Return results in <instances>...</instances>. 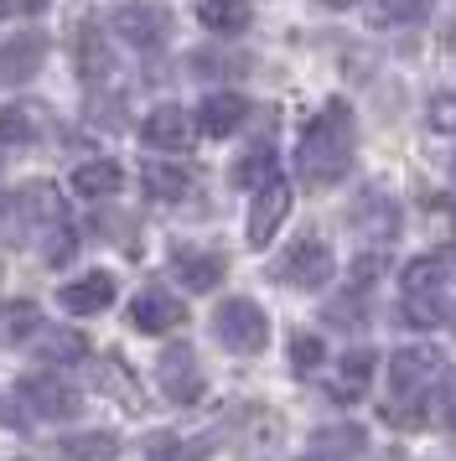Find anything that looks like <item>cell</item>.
<instances>
[{
    "instance_id": "12",
    "label": "cell",
    "mask_w": 456,
    "mask_h": 461,
    "mask_svg": "<svg viewBox=\"0 0 456 461\" xmlns=\"http://www.w3.org/2000/svg\"><path fill=\"white\" fill-rule=\"evenodd\" d=\"M141 140L150 150H187L192 140H197V125H192V114H187L182 104H161V109L145 114Z\"/></svg>"
},
{
    "instance_id": "13",
    "label": "cell",
    "mask_w": 456,
    "mask_h": 461,
    "mask_svg": "<svg viewBox=\"0 0 456 461\" xmlns=\"http://www.w3.org/2000/svg\"><path fill=\"white\" fill-rule=\"evenodd\" d=\"M171 275L182 280V291H218L228 265H223V254H213V249L177 244V249H171Z\"/></svg>"
},
{
    "instance_id": "11",
    "label": "cell",
    "mask_w": 456,
    "mask_h": 461,
    "mask_svg": "<svg viewBox=\"0 0 456 461\" xmlns=\"http://www.w3.org/2000/svg\"><path fill=\"white\" fill-rule=\"evenodd\" d=\"M332 270H337V259H332V249L322 239H301L286 254V265H280V275H286L290 285H301V291H322L332 280Z\"/></svg>"
},
{
    "instance_id": "36",
    "label": "cell",
    "mask_w": 456,
    "mask_h": 461,
    "mask_svg": "<svg viewBox=\"0 0 456 461\" xmlns=\"http://www.w3.org/2000/svg\"><path fill=\"white\" fill-rule=\"evenodd\" d=\"M425 125L435 135H456V94H435L431 104H425Z\"/></svg>"
},
{
    "instance_id": "23",
    "label": "cell",
    "mask_w": 456,
    "mask_h": 461,
    "mask_svg": "<svg viewBox=\"0 0 456 461\" xmlns=\"http://www.w3.org/2000/svg\"><path fill=\"white\" fill-rule=\"evenodd\" d=\"M124 187V167L120 161H83L73 171V192L78 197H114Z\"/></svg>"
},
{
    "instance_id": "39",
    "label": "cell",
    "mask_w": 456,
    "mask_h": 461,
    "mask_svg": "<svg viewBox=\"0 0 456 461\" xmlns=\"http://www.w3.org/2000/svg\"><path fill=\"white\" fill-rule=\"evenodd\" d=\"M316 5H327V11H348V5H358V0H316Z\"/></svg>"
},
{
    "instance_id": "37",
    "label": "cell",
    "mask_w": 456,
    "mask_h": 461,
    "mask_svg": "<svg viewBox=\"0 0 456 461\" xmlns=\"http://www.w3.org/2000/svg\"><path fill=\"white\" fill-rule=\"evenodd\" d=\"M358 316H363L358 301H332V306H327V321H358Z\"/></svg>"
},
{
    "instance_id": "38",
    "label": "cell",
    "mask_w": 456,
    "mask_h": 461,
    "mask_svg": "<svg viewBox=\"0 0 456 461\" xmlns=\"http://www.w3.org/2000/svg\"><path fill=\"white\" fill-rule=\"evenodd\" d=\"M0 11H16V16H41L47 0H0Z\"/></svg>"
},
{
    "instance_id": "17",
    "label": "cell",
    "mask_w": 456,
    "mask_h": 461,
    "mask_svg": "<svg viewBox=\"0 0 456 461\" xmlns=\"http://www.w3.org/2000/svg\"><path fill=\"white\" fill-rule=\"evenodd\" d=\"M32 348V357L37 363H47V368H68V363H83V353H88V337L73 332V327H52V321H41V332L26 342Z\"/></svg>"
},
{
    "instance_id": "26",
    "label": "cell",
    "mask_w": 456,
    "mask_h": 461,
    "mask_svg": "<svg viewBox=\"0 0 456 461\" xmlns=\"http://www.w3.org/2000/svg\"><path fill=\"white\" fill-rule=\"evenodd\" d=\"M275 182V146H249L239 161H233V187H265Z\"/></svg>"
},
{
    "instance_id": "19",
    "label": "cell",
    "mask_w": 456,
    "mask_h": 461,
    "mask_svg": "<svg viewBox=\"0 0 456 461\" xmlns=\"http://www.w3.org/2000/svg\"><path fill=\"white\" fill-rule=\"evenodd\" d=\"M78 73L88 88H104L114 78V47L104 42L99 26H83L78 32Z\"/></svg>"
},
{
    "instance_id": "22",
    "label": "cell",
    "mask_w": 456,
    "mask_h": 461,
    "mask_svg": "<svg viewBox=\"0 0 456 461\" xmlns=\"http://www.w3.org/2000/svg\"><path fill=\"white\" fill-rule=\"evenodd\" d=\"M41 332V306L37 301H0V348H21Z\"/></svg>"
},
{
    "instance_id": "35",
    "label": "cell",
    "mask_w": 456,
    "mask_h": 461,
    "mask_svg": "<svg viewBox=\"0 0 456 461\" xmlns=\"http://www.w3.org/2000/svg\"><path fill=\"white\" fill-rule=\"evenodd\" d=\"M441 316H446V306H441V301H435L431 291L405 295V321H410V327H435Z\"/></svg>"
},
{
    "instance_id": "25",
    "label": "cell",
    "mask_w": 456,
    "mask_h": 461,
    "mask_svg": "<svg viewBox=\"0 0 456 461\" xmlns=\"http://www.w3.org/2000/svg\"><path fill=\"white\" fill-rule=\"evenodd\" d=\"M249 0H203L197 5V22L207 26V32H218V37H233V32H244L249 26Z\"/></svg>"
},
{
    "instance_id": "18",
    "label": "cell",
    "mask_w": 456,
    "mask_h": 461,
    "mask_svg": "<svg viewBox=\"0 0 456 461\" xmlns=\"http://www.w3.org/2000/svg\"><path fill=\"white\" fill-rule=\"evenodd\" d=\"M249 120V104L244 94H207L203 109H197V135H213V140H223L233 130Z\"/></svg>"
},
{
    "instance_id": "3",
    "label": "cell",
    "mask_w": 456,
    "mask_h": 461,
    "mask_svg": "<svg viewBox=\"0 0 456 461\" xmlns=\"http://www.w3.org/2000/svg\"><path fill=\"white\" fill-rule=\"evenodd\" d=\"M213 337L223 342L228 353H265V342H269V316L260 301H249V295H228L223 306L213 312Z\"/></svg>"
},
{
    "instance_id": "33",
    "label": "cell",
    "mask_w": 456,
    "mask_h": 461,
    "mask_svg": "<svg viewBox=\"0 0 456 461\" xmlns=\"http://www.w3.org/2000/svg\"><path fill=\"white\" fill-rule=\"evenodd\" d=\"M431 415L441 420L446 430H456V374H451V368H446V374H441V384L431 389Z\"/></svg>"
},
{
    "instance_id": "1",
    "label": "cell",
    "mask_w": 456,
    "mask_h": 461,
    "mask_svg": "<svg viewBox=\"0 0 456 461\" xmlns=\"http://www.w3.org/2000/svg\"><path fill=\"white\" fill-rule=\"evenodd\" d=\"M348 167H352V114L342 99H332L301 135L296 171H301L306 187H332V182L348 176Z\"/></svg>"
},
{
    "instance_id": "7",
    "label": "cell",
    "mask_w": 456,
    "mask_h": 461,
    "mask_svg": "<svg viewBox=\"0 0 456 461\" xmlns=\"http://www.w3.org/2000/svg\"><path fill=\"white\" fill-rule=\"evenodd\" d=\"M161 389L166 399H177V404H197L207 389V378L203 368H197V353L187 348V342H171L161 353Z\"/></svg>"
},
{
    "instance_id": "6",
    "label": "cell",
    "mask_w": 456,
    "mask_h": 461,
    "mask_svg": "<svg viewBox=\"0 0 456 461\" xmlns=\"http://www.w3.org/2000/svg\"><path fill=\"white\" fill-rule=\"evenodd\" d=\"M11 218H16V223H11V233H16V239H26V233L37 229H52V223H62V203H58V187H52V182H26V187L16 192V197H11Z\"/></svg>"
},
{
    "instance_id": "15",
    "label": "cell",
    "mask_w": 456,
    "mask_h": 461,
    "mask_svg": "<svg viewBox=\"0 0 456 461\" xmlns=\"http://www.w3.org/2000/svg\"><path fill=\"white\" fill-rule=\"evenodd\" d=\"M52 125V109L37 99H16L0 109V146H37Z\"/></svg>"
},
{
    "instance_id": "10",
    "label": "cell",
    "mask_w": 456,
    "mask_h": 461,
    "mask_svg": "<svg viewBox=\"0 0 456 461\" xmlns=\"http://www.w3.org/2000/svg\"><path fill=\"white\" fill-rule=\"evenodd\" d=\"M286 212H290V187L275 176V182H265V187L254 192V208H249V223H244L249 244L265 249L269 239H275V229L286 223Z\"/></svg>"
},
{
    "instance_id": "34",
    "label": "cell",
    "mask_w": 456,
    "mask_h": 461,
    "mask_svg": "<svg viewBox=\"0 0 456 461\" xmlns=\"http://www.w3.org/2000/svg\"><path fill=\"white\" fill-rule=\"evenodd\" d=\"M94 229L109 233L114 244H124V254H141V229H135V218H109V212H99Z\"/></svg>"
},
{
    "instance_id": "9",
    "label": "cell",
    "mask_w": 456,
    "mask_h": 461,
    "mask_svg": "<svg viewBox=\"0 0 456 461\" xmlns=\"http://www.w3.org/2000/svg\"><path fill=\"white\" fill-rule=\"evenodd\" d=\"M130 321H135V332L161 337V332H177L187 321V306L166 291V285H145V291L130 301Z\"/></svg>"
},
{
    "instance_id": "27",
    "label": "cell",
    "mask_w": 456,
    "mask_h": 461,
    "mask_svg": "<svg viewBox=\"0 0 456 461\" xmlns=\"http://www.w3.org/2000/svg\"><path fill=\"white\" fill-rule=\"evenodd\" d=\"M62 456H68V461H114V456H120V436H109V430H83V436H68V440H62Z\"/></svg>"
},
{
    "instance_id": "41",
    "label": "cell",
    "mask_w": 456,
    "mask_h": 461,
    "mask_svg": "<svg viewBox=\"0 0 456 461\" xmlns=\"http://www.w3.org/2000/svg\"><path fill=\"white\" fill-rule=\"evenodd\" d=\"M306 461H332V456H306Z\"/></svg>"
},
{
    "instance_id": "40",
    "label": "cell",
    "mask_w": 456,
    "mask_h": 461,
    "mask_svg": "<svg viewBox=\"0 0 456 461\" xmlns=\"http://www.w3.org/2000/svg\"><path fill=\"white\" fill-rule=\"evenodd\" d=\"M451 182H456V156H451Z\"/></svg>"
},
{
    "instance_id": "45",
    "label": "cell",
    "mask_w": 456,
    "mask_h": 461,
    "mask_svg": "<svg viewBox=\"0 0 456 461\" xmlns=\"http://www.w3.org/2000/svg\"><path fill=\"white\" fill-rule=\"evenodd\" d=\"M0 275H5V270H0Z\"/></svg>"
},
{
    "instance_id": "8",
    "label": "cell",
    "mask_w": 456,
    "mask_h": 461,
    "mask_svg": "<svg viewBox=\"0 0 456 461\" xmlns=\"http://www.w3.org/2000/svg\"><path fill=\"white\" fill-rule=\"evenodd\" d=\"M47 63V37L41 32H21L0 42V88H21L37 78V68Z\"/></svg>"
},
{
    "instance_id": "4",
    "label": "cell",
    "mask_w": 456,
    "mask_h": 461,
    "mask_svg": "<svg viewBox=\"0 0 456 461\" xmlns=\"http://www.w3.org/2000/svg\"><path fill=\"white\" fill-rule=\"evenodd\" d=\"M16 399H21V410L37 420H73L83 410V389H73L58 374H26L16 384Z\"/></svg>"
},
{
    "instance_id": "29",
    "label": "cell",
    "mask_w": 456,
    "mask_h": 461,
    "mask_svg": "<svg viewBox=\"0 0 456 461\" xmlns=\"http://www.w3.org/2000/svg\"><path fill=\"white\" fill-rule=\"evenodd\" d=\"M187 187H192V182H187L182 167H166V161L145 167V197H150V203H182Z\"/></svg>"
},
{
    "instance_id": "44",
    "label": "cell",
    "mask_w": 456,
    "mask_h": 461,
    "mask_svg": "<svg viewBox=\"0 0 456 461\" xmlns=\"http://www.w3.org/2000/svg\"><path fill=\"white\" fill-rule=\"evenodd\" d=\"M21 461H37V456H21Z\"/></svg>"
},
{
    "instance_id": "2",
    "label": "cell",
    "mask_w": 456,
    "mask_h": 461,
    "mask_svg": "<svg viewBox=\"0 0 456 461\" xmlns=\"http://www.w3.org/2000/svg\"><path fill=\"white\" fill-rule=\"evenodd\" d=\"M446 374V353L441 348H399L389 357V410L394 425H420V404Z\"/></svg>"
},
{
    "instance_id": "21",
    "label": "cell",
    "mask_w": 456,
    "mask_h": 461,
    "mask_svg": "<svg viewBox=\"0 0 456 461\" xmlns=\"http://www.w3.org/2000/svg\"><path fill=\"white\" fill-rule=\"evenodd\" d=\"M399 280H405V295L451 285V280H456V249H435V254H425V259H415V265H405Z\"/></svg>"
},
{
    "instance_id": "20",
    "label": "cell",
    "mask_w": 456,
    "mask_h": 461,
    "mask_svg": "<svg viewBox=\"0 0 456 461\" xmlns=\"http://www.w3.org/2000/svg\"><path fill=\"white\" fill-rule=\"evenodd\" d=\"M373 363H378V357H373L369 348H358V353L342 357V363H337V378L327 384L332 399H337V404H352V399L369 394V384H373Z\"/></svg>"
},
{
    "instance_id": "43",
    "label": "cell",
    "mask_w": 456,
    "mask_h": 461,
    "mask_svg": "<svg viewBox=\"0 0 456 461\" xmlns=\"http://www.w3.org/2000/svg\"><path fill=\"white\" fill-rule=\"evenodd\" d=\"M0 415H5V399H0Z\"/></svg>"
},
{
    "instance_id": "31",
    "label": "cell",
    "mask_w": 456,
    "mask_h": 461,
    "mask_svg": "<svg viewBox=\"0 0 456 461\" xmlns=\"http://www.w3.org/2000/svg\"><path fill=\"white\" fill-rule=\"evenodd\" d=\"M73 254H78V229H73L68 218L41 233V259H47V265H68Z\"/></svg>"
},
{
    "instance_id": "28",
    "label": "cell",
    "mask_w": 456,
    "mask_h": 461,
    "mask_svg": "<svg viewBox=\"0 0 456 461\" xmlns=\"http://www.w3.org/2000/svg\"><path fill=\"white\" fill-rule=\"evenodd\" d=\"M145 451L156 461H207L213 456V440L207 436H192V440H182V436H150L145 440Z\"/></svg>"
},
{
    "instance_id": "32",
    "label": "cell",
    "mask_w": 456,
    "mask_h": 461,
    "mask_svg": "<svg viewBox=\"0 0 456 461\" xmlns=\"http://www.w3.org/2000/svg\"><path fill=\"white\" fill-rule=\"evenodd\" d=\"M322 357H327V348H322V337L316 332H296L290 337V368H296V374H311Z\"/></svg>"
},
{
    "instance_id": "16",
    "label": "cell",
    "mask_w": 456,
    "mask_h": 461,
    "mask_svg": "<svg viewBox=\"0 0 456 461\" xmlns=\"http://www.w3.org/2000/svg\"><path fill=\"white\" fill-rule=\"evenodd\" d=\"M62 301V312H73V316H99L114 306V275L109 270H88L83 280H68L58 291Z\"/></svg>"
},
{
    "instance_id": "30",
    "label": "cell",
    "mask_w": 456,
    "mask_h": 461,
    "mask_svg": "<svg viewBox=\"0 0 456 461\" xmlns=\"http://www.w3.org/2000/svg\"><path fill=\"white\" fill-rule=\"evenodd\" d=\"M425 16V0H373L369 5V26H410Z\"/></svg>"
},
{
    "instance_id": "42",
    "label": "cell",
    "mask_w": 456,
    "mask_h": 461,
    "mask_svg": "<svg viewBox=\"0 0 456 461\" xmlns=\"http://www.w3.org/2000/svg\"><path fill=\"white\" fill-rule=\"evenodd\" d=\"M451 52H456V32H451Z\"/></svg>"
},
{
    "instance_id": "14",
    "label": "cell",
    "mask_w": 456,
    "mask_h": 461,
    "mask_svg": "<svg viewBox=\"0 0 456 461\" xmlns=\"http://www.w3.org/2000/svg\"><path fill=\"white\" fill-rule=\"evenodd\" d=\"M352 229L363 233L369 244H389V239H399V208H394L389 192H378V187L363 192L358 208H352Z\"/></svg>"
},
{
    "instance_id": "5",
    "label": "cell",
    "mask_w": 456,
    "mask_h": 461,
    "mask_svg": "<svg viewBox=\"0 0 456 461\" xmlns=\"http://www.w3.org/2000/svg\"><path fill=\"white\" fill-rule=\"evenodd\" d=\"M109 26H114V37L130 42L135 52H150V47H161L166 37H171V11L156 5V0H124L120 11L109 16Z\"/></svg>"
},
{
    "instance_id": "24",
    "label": "cell",
    "mask_w": 456,
    "mask_h": 461,
    "mask_svg": "<svg viewBox=\"0 0 456 461\" xmlns=\"http://www.w3.org/2000/svg\"><path fill=\"white\" fill-rule=\"evenodd\" d=\"M99 389L109 399H120L124 410H145L141 384H135V374H130V363H120V357H104L99 363Z\"/></svg>"
}]
</instances>
